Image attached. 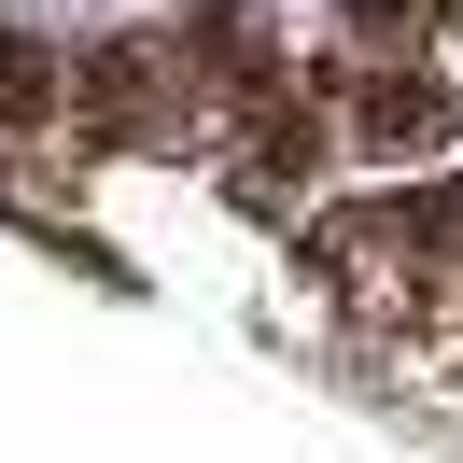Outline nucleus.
Returning <instances> with one entry per match:
<instances>
[{
    "instance_id": "1",
    "label": "nucleus",
    "mask_w": 463,
    "mask_h": 463,
    "mask_svg": "<svg viewBox=\"0 0 463 463\" xmlns=\"http://www.w3.org/2000/svg\"><path fill=\"white\" fill-rule=\"evenodd\" d=\"M351 14H393V0H351Z\"/></svg>"
}]
</instances>
